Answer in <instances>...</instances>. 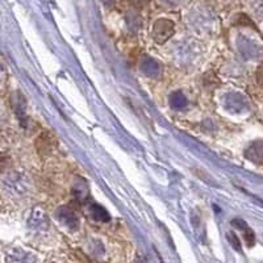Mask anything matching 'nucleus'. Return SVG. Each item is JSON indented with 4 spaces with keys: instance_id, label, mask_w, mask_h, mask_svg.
<instances>
[{
    "instance_id": "obj_5",
    "label": "nucleus",
    "mask_w": 263,
    "mask_h": 263,
    "mask_svg": "<svg viewBox=\"0 0 263 263\" xmlns=\"http://www.w3.org/2000/svg\"><path fill=\"white\" fill-rule=\"evenodd\" d=\"M103 2H104L105 4H112V3H114V0H103Z\"/></svg>"
},
{
    "instance_id": "obj_2",
    "label": "nucleus",
    "mask_w": 263,
    "mask_h": 263,
    "mask_svg": "<svg viewBox=\"0 0 263 263\" xmlns=\"http://www.w3.org/2000/svg\"><path fill=\"white\" fill-rule=\"evenodd\" d=\"M53 146H54V138L49 132H44V133H41V135L39 136V138H37L36 141V147L40 156L41 157L48 156L49 153L53 150Z\"/></svg>"
},
{
    "instance_id": "obj_6",
    "label": "nucleus",
    "mask_w": 263,
    "mask_h": 263,
    "mask_svg": "<svg viewBox=\"0 0 263 263\" xmlns=\"http://www.w3.org/2000/svg\"><path fill=\"white\" fill-rule=\"evenodd\" d=\"M167 2H171V0H167Z\"/></svg>"
},
{
    "instance_id": "obj_4",
    "label": "nucleus",
    "mask_w": 263,
    "mask_h": 263,
    "mask_svg": "<svg viewBox=\"0 0 263 263\" xmlns=\"http://www.w3.org/2000/svg\"><path fill=\"white\" fill-rule=\"evenodd\" d=\"M257 82L258 84L263 88V65L257 70Z\"/></svg>"
},
{
    "instance_id": "obj_3",
    "label": "nucleus",
    "mask_w": 263,
    "mask_h": 263,
    "mask_svg": "<svg viewBox=\"0 0 263 263\" xmlns=\"http://www.w3.org/2000/svg\"><path fill=\"white\" fill-rule=\"evenodd\" d=\"M246 157L255 163L263 162V142H255L246 150Z\"/></svg>"
},
{
    "instance_id": "obj_1",
    "label": "nucleus",
    "mask_w": 263,
    "mask_h": 263,
    "mask_svg": "<svg viewBox=\"0 0 263 263\" xmlns=\"http://www.w3.org/2000/svg\"><path fill=\"white\" fill-rule=\"evenodd\" d=\"M174 34V23L167 18L157 20L153 27V39L157 44H164Z\"/></svg>"
}]
</instances>
